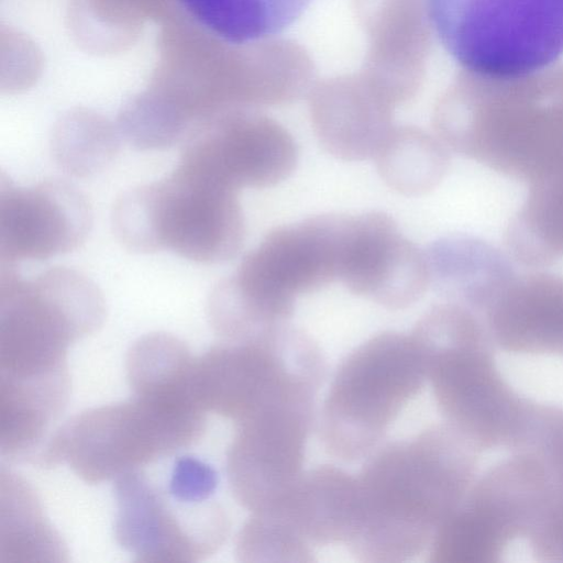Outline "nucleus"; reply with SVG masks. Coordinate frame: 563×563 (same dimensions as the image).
Masks as SVG:
<instances>
[{"instance_id":"nucleus-23","label":"nucleus","mask_w":563,"mask_h":563,"mask_svg":"<svg viewBox=\"0 0 563 563\" xmlns=\"http://www.w3.org/2000/svg\"><path fill=\"white\" fill-rule=\"evenodd\" d=\"M65 545L43 515L34 490L2 470L0 563L63 561Z\"/></svg>"},{"instance_id":"nucleus-20","label":"nucleus","mask_w":563,"mask_h":563,"mask_svg":"<svg viewBox=\"0 0 563 563\" xmlns=\"http://www.w3.org/2000/svg\"><path fill=\"white\" fill-rule=\"evenodd\" d=\"M312 123L321 146L347 162L375 158L393 131L384 102L352 92L321 95Z\"/></svg>"},{"instance_id":"nucleus-15","label":"nucleus","mask_w":563,"mask_h":563,"mask_svg":"<svg viewBox=\"0 0 563 563\" xmlns=\"http://www.w3.org/2000/svg\"><path fill=\"white\" fill-rule=\"evenodd\" d=\"M91 224V207L74 185L46 179L20 187L1 175V265L71 252L86 240Z\"/></svg>"},{"instance_id":"nucleus-28","label":"nucleus","mask_w":563,"mask_h":563,"mask_svg":"<svg viewBox=\"0 0 563 563\" xmlns=\"http://www.w3.org/2000/svg\"><path fill=\"white\" fill-rule=\"evenodd\" d=\"M537 457L549 473L563 475V407L533 401L517 451Z\"/></svg>"},{"instance_id":"nucleus-12","label":"nucleus","mask_w":563,"mask_h":563,"mask_svg":"<svg viewBox=\"0 0 563 563\" xmlns=\"http://www.w3.org/2000/svg\"><path fill=\"white\" fill-rule=\"evenodd\" d=\"M114 481V534L134 561L195 562L228 538L230 520L217 500L183 498L143 468Z\"/></svg>"},{"instance_id":"nucleus-22","label":"nucleus","mask_w":563,"mask_h":563,"mask_svg":"<svg viewBox=\"0 0 563 563\" xmlns=\"http://www.w3.org/2000/svg\"><path fill=\"white\" fill-rule=\"evenodd\" d=\"M206 32L232 45H246L282 33L311 0H177Z\"/></svg>"},{"instance_id":"nucleus-8","label":"nucleus","mask_w":563,"mask_h":563,"mask_svg":"<svg viewBox=\"0 0 563 563\" xmlns=\"http://www.w3.org/2000/svg\"><path fill=\"white\" fill-rule=\"evenodd\" d=\"M327 373L313 339L287 322L244 341H222L196 357L198 406L234 424L290 400H316Z\"/></svg>"},{"instance_id":"nucleus-4","label":"nucleus","mask_w":563,"mask_h":563,"mask_svg":"<svg viewBox=\"0 0 563 563\" xmlns=\"http://www.w3.org/2000/svg\"><path fill=\"white\" fill-rule=\"evenodd\" d=\"M104 317L103 296L82 273L55 266L23 278L1 265L0 382L69 378V345L98 330Z\"/></svg>"},{"instance_id":"nucleus-9","label":"nucleus","mask_w":563,"mask_h":563,"mask_svg":"<svg viewBox=\"0 0 563 563\" xmlns=\"http://www.w3.org/2000/svg\"><path fill=\"white\" fill-rule=\"evenodd\" d=\"M445 51L464 71L528 75L563 55V0H424Z\"/></svg>"},{"instance_id":"nucleus-21","label":"nucleus","mask_w":563,"mask_h":563,"mask_svg":"<svg viewBox=\"0 0 563 563\" xmlns=\"http://www.w3.org/2000/svg\"><path fill=\"white\" fill-rule=\"evenodd\" d=\"M195 362L178 338L165 332L148 333L128 351L126 380L133 396L205 412L194 395Z\"/></svg>"},{"instance_id":"nucleus-3","label":"nucleus","mask_w":563,"mask_h":563,"mask_svg":"<svg viewBox=\"0 0 563 563\" xmlns=\"http://www.w3.org/2000/svg\"><path fill=\"white\" fill-rule=\"evenodd\" d=\"M411 333L423 351L427 383L444 422L479 452H515L533 401L503 377L481 317L446 301L426 312Z\"/></svg>"},{"instance_id":"nucleus-6","label":"nucleus","mask_w":563,"mask_h":563,"mask_svg":"<svg viewBox=\"0 0 563 563\" xmlns=\"http://www.w3.org/2000/svg\"><path fill=\"white\" fill-rule=\"evenodd\" d=\"M426 383L424 354L412 333L367 339L332 376L317 422L322 446L344 462L367 457Z\"/></svg>"},{"instance_id":"nucleus-17","label":"nucleus","mask_w":563,"mask_h":563,"mask_svg":"<svg viewBox=\"0 0 563 563\" xmlns=\"http://www.w3.org/2000/svg\"><path fill=\"white\" fill-rule=\"evenodd\" d=\"M298 158L292 136L256 115L214 124L185 141L178 165L231 188H266L289 177Z\"/></svg>"},{"instance_id":"nucleus-2","label":"nucleus","mask_w":563,"mask_h":563,"mask_svg":"<svg viewBox=\"0 0 563 563\" xmlns=\"http://www.w3.org/2000/svg\"><path fill=\"white\" fill-rule=\"evenodd\" d=\"M448 148L530 186L563 179V64L511 78L460 75L435 108Z\"/></svg>"},{"instance_id":"nucleus-27","label":"nucleus","mask_w":563,"mask_h":563,"mask_svg":"<svg viewBox=\"0 0 563 563\" xmlns=\"http://www.w3.org/2000/svg\"><path fill=\"white\" fill-rule=\"evenodd\" d=\"M525 538L537 561L563 563V475L549 473L548 484Z\"/></svg>"},{"instance_id":"nucleus-25","label":"nucleus","mask_w":563,"mask_h":563,"mask_svg":"<svg viewBox=\"0 0 563 563\" xmlns=\"http://www.w3.org/2000/svg\"><path fill=\"white\" fill-rule=\"evenodd\" d=\"M375 161L382 179L406 196L433 190L450 165L444 143L416 128L393 129Z\"/></svg>"},{"instance_id":"nucleus-16","label":"nucleus","mask_w":563,"mask_h":563,"mask_svg":"<svg viewBox=\"0 0 563 563\" xmlns=\"http://www.w3.org/2000/svg\"><path fill=\"white\" fill-rule=\"evenodd\" d=\"M338 280L382 307L404 309L429 286L424 251L386 213L347 216Z\"/></svg>"},{"instance_id":"nucleus-18","label":"nucleus","mask_w":563,"mask_h":563,"mask_svg":"<svg viewBox=\"0 0 563 563\" xmlns=\"http://www.w3.org/2000/svg\"><path fill=\"white\" fill-rule=\"evenodd\" d=\"M479 317L495 347L563 357V276L516 275Z\"/></svg>"},{"instance_id":"nucleus-24","label":"nucleus","mask_w":563,"mask_h":563,"mask_svg":"<svg viewBox=\"0 0 563 563\" xmlns=\"http://www.w3.org/2000/svg\"><path fill=\"white\" fill-rule=\"evenodd\" d=\"M509 254L534 268L563 257V179L530 186L505 232Z\"/></svg>"},{"instance_id":"nucleus-19","label":"nucleus","mask_w":563,"mask_h":563,"mask_svg":"<svg viewBox=\"0 0 563 563\" xmlns=\"http://www.w3.org/2000/svg\"><path fill=\"white\" fill-rule=\"evenodd\" d=\"M429 286L478 316L516 276L509 257L470 235L441 238L424 251Z\"/></svg>"},{"instance_id":"nucleus-7","label":"nucleus","mask_w":563,"mask_h":563,"mask_svg":"<svg viewBox=\"0 0 563 563\" xmlns=\"http://www.w3.org/2000/svg\"><path fill=\"white\" fill-rule=\"evenodd\" d=\"M206 413L134 396L87 409L59 426L34 465L66 463L88 484L117 479L200 439Z\"/></svg>"},{"instance_id":"nucleus-1","label":"nucleus","mask_w":563,"mask_h":563,"mask_svg":"<svg viewBox=\"0 0 563 563\" xmlns=\"http://www.w3.org/2000/svg\"><path fill=\"white\" fill-rule=\"evenodd\" d=\"M478 453L446 422L372 452L355 476L354 526L345 544L354 559L400 563L428 550L477 477Z\"/></svg>"},{"instance_id":"nucleus-5","label":"nucleus","mask_w":563,"mask_h":563,"mask_svg":"<svg viewBox=\"0 0 563 563\" xmlns=\"http://www.w3.org/2000/svg\"><path fill=\"white\" fill-rule=\"evenodd\" d=\"M238 191L177 164L165 178L117 198L113 229L135 253L170 250L192 262L223 263L239 253L245 236Z\"/></svg>"},{"instance_id":"nucleus-13","label":"nucleus","mask_w":563,"mask_h":563,"mask_svg":"<svg viewBox=\"0 0 563 563\" xmlns=\"http://www.w3.org/2000/svg\"><path fill=\"white\" fill-rule=\"evenodd\" d=\"M346 219L322 214L275 228L242 260L235 285L265 317L287 322L297 296L339 279Z\"/></svg>"},{"instance_id":"nucleus-14","label":"nucleus","mask_w":563,"mask_h":563,"mask_svg":"<svg viewBox=\"0 0 563 563\" xmlns=\"http://www.w3.org/2000/svg\"><path fill=\"white\" fill-rule=\"evenodd\" d=\"M314 401L292 400L260 410L235 424L227 452L233 498L250 512L282 496L303 473Z\"/></svg>"},{"instance_id":"nucleus-10","label":"nucleus","mask_w":563,"mask_h":563,"mask_svg":"<svg viewBox=\"0 0 563 563\" xmlns=\"http://www.w3.org/2000/svg\"><path fill=\"white\" fill-rule=\"evenodd\" d=\"M355 476L334 465L303 471L277 499L251 512L235 553L246 563H309L314 549L346 544L354 526Z\"/></svg>"},{"instance_id":"nucleus-26","label":"nucleus","mask_w":563,"mask_h":563,"mask_svg":"<svg viewBox=\"0 0 563 563\" xmlns=\"http://www.w3.org/2000/svg\"><path fill=\"white\" fill-rule=\"evenodd\" d=\"M120 141L106 122L89 117H74L60 123L49 141L56 165L74 177L87 178L113 162Z\"/></svg>"},{"instance_id":"nucleus-11","label":"nucleus","mask_w":563,"mask_h":563,"mask_svg":"<svg viewBox=\"0 0 563 563\" xmlns=\"http://www.w3.org/2000/svg\"><path fill=\"white\" fill-rule=\"evenodd\" d=\"M548 481V470L526 452L488 467L437 530L429 562H499L510 542L525 538Z\"/></svg>"}]
</instances>
